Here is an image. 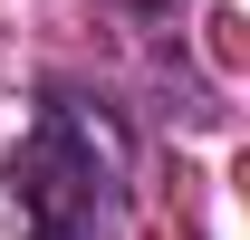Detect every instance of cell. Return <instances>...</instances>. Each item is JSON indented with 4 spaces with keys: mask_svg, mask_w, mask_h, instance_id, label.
Instances as JSON below:
<instances>
[{
    "mask_svg": "<svg viewBox=\"0 0 250 240\" xmlns=\"http://www.w3.org/2000/svg\"><path fill=\"white\" fill-rule=\"evenodd\" d=\"M125 125L96 106V96H39L29 135L10 154V192H20V221L29 240H116L125 211Z\"/></svg>",
    "mask_w": 250,
    "mask_h": 240,
    "instance_id": "cell-1",
    "label": "cell"
},
{
    "mask_svg": "<svg viewBox=\"0 0 250 240\" xmlns=\"http://www.w3.org/2000/svg\"><path fill=\"white\" fill-rule=\"evenodd\" d=\"M173 10H183V0H106V20H125V29H173Z\"/></svg>",
    "mask_w": 250,
    "mask_h": 240,
    "instance_id": "cell-2",
    "label": "cell"
}]
</instances>
